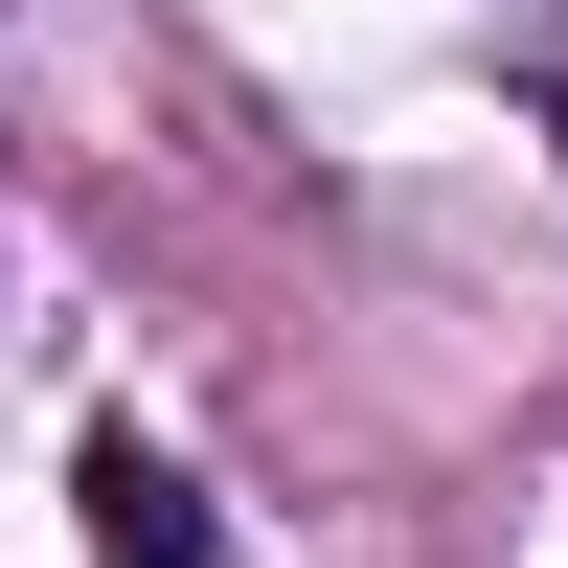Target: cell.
I'll return each mask as SVG.
<instances>
[{"mask_svg":"<svg viewBox=\"0 0 568 568\" xmlns=\"http://www.w3.org/2000/svg\"><path fill=\"white\" fill-rule=\"evenodd\" d=\"M91 568H227V524H205V478L182 455H136V433H91Z\"/></svg>","mask_w":568,"mask_h":568,"instance_id":"obj_1","label":"cell"}]
</instances>
